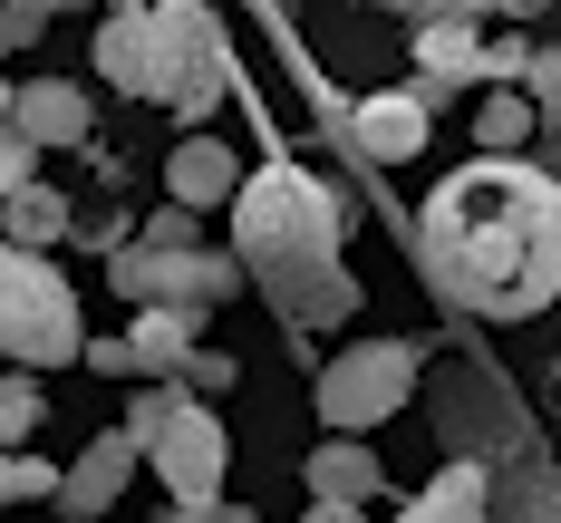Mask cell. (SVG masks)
<instances>
[{
    "label": "cell",
    "instance_id": "obj_7",
    "mask_svg": "<svg viewBox=\"0 0 561 523\" xmlns=\"http://www.w3.org/2000/svg\"><path fill=\"white\" fill-rule=\"evenodd\" d=\"M98 78L165 107V88H174V20H165V0H156V10H107V20H98Z\"/></svg>",
    "mask_w": 561,
    "mask_h": 523
},
{
    "label": "cell",
    "instance_id": "obj_29",
    "mask_svg": "<svg viewBox=\"0 0 561 523\" xmlns=\"http://www.w3.org/2000/svg\"><path fill=\"white\" fill-rule=\"evenodd\" d=\"M10 98H20V88H10V78H0V126H10Z\"/></svg>",
    "mask_w": 561,
    "mask_h": 523
},
{
    "label": "cell",
    "instance_id": "obj_9",
    "mask_svg": "<svg viewBox=\"0 0 561 523\" xmlns=\"http://www.w3.org/2000/svg\"><path fill=\"white\" fill-rule=\"evenodd\" d=\"M136 436L126 427H107V436H88V456L58 475V523H107L116 504H126V475H136Z\"/></svg>",
    "mask_w": 561,
    "mask_h": 523
},
{
    "label": "cell",
    "instance_id": "obj_20",
    "mask_svg": "<svg viewBox=\"0 0 561 523\" xmlns=\"http://www.w3.org/2000/svg\"><path fill=\"white\" fill-rule=\"evenodd\" d=\"M0 504H58V465L49 456H0Z\"/></svg>",
    "mask_w": 561,
    "mask_h": 523
},
{
    "label": "cell",
    "instance_id": "obj_27",
    "mask_svg": "<svg viewBox=\"0 0 561 523\" xmlns=\"http://www.w3.org/2000/svg\"><path fill=\"white\" fill-rule=\"evenodd\" d=\"M88 368L98 378H126V340H88Z\"/></svg>",
    "mask_w": 561,
    "mask_h": 523
},
{
    "label": "cell",
    "instance_id": "obj_19",
    "mask_svg": "<svg viewBox=\"0 0 561 523\" xmlns=\"http://www.w3.org/2000/svg\"><path fill=\"white\" fill-rule=\"evenodd\" d=\"M39 417H49V398H39V378H0V456H30V436H39Z\"/></svg>",
    "mask_w": 561,
    "mask_h": 523
},
{
    "label": "cell",
    "instance_id": "obj_15",
    "mask_svg": "<svg viewBox=\"0 0 561 523\" xmlns=\"http://www.w3.org/2000/svg\"><path fill=\"white\" fill-rule=\"evenodd\" d=\"M68 232H78L68 194H49V184L0 194V252H39V262H58V242H68Z\"/></svg>",
    "mask_w": 561,
    "mask_h": 523
},
{
    "label": "cell",
    "instance_id": "obj_26",
    "mask_svg": "<svg viewBox=\"0 0 561 523\" xmlns=\"http://www.w3.org/2000/svg\"><path fill=\"white\" fill-rule=\"evenodd\" d=\"M165 523H252V514H242V504H232V494H224V504H174Z\"/></svg>",
    "mask_w": 561,
    "mask_h": 523
},
{
    "label": "cell",
    "instance_id": "obj_16",
    "mask_svg": "<svg viewBox=\"0 0 561 523\" xmlns=\"http://www.w3.org/2000/svg\"><path fill=\"white\" fill-rule=\"evenodd\" d=\"M194 349H204L194 320H174V310H136V320H126V378H146V388H156V378H184Z\"/></svg>",
    "mask_w": 561,
    "mask_h": 523
},
{
    "label": "cell",
    "instance_id": "obj_24",
    "mask_svg": "<svg viewBox=\"0 0 561 523\" xmlns=\"http://www.w3.org/2000/svg\"><path fill=\"white\" fill-rule=\"evenodd\" d=\"M30 39H49V0H10L0 10V49H30Z\"/></svg>",
    "mask_w": 561,
    "mask_h": 523
},
{
    "label": "cell",
    "instance_id": "obj_2",
    "mask_svg": "<svg viewBox=\"0 0 561 523\" xmlns=\"http://www.w3.org/2000/svg\"><path fill=\"white\" fill-rule=\"evenodd\" d=\"M339 224H348V204H339L320 174H300V166L242 174L232 262H242V282L262 291L290 330H339V320L358 310V282H348V262H339Z\"/></svg>",
    "mask_w": 561,
    "mask_h": 523
},
{
    "label": "cell",
    "instance_id": "obj_18",
    "mask_svg": "<svg viewBox=\"0 0 561 523\" xmlns=\"http://www.w3.org/2000/svg\"><path fill=\"white\" fill-rule=\"evenodd\" d=\"M523 136H542L533 98H523V88H494V98L474 107V146H484V156H523Z\"/></svg>",
    "mask_w": 561,
    "mask_h": 523
},
{
    "label": "cell",
    "instance_id": "obj_5",
    "mask_svg": "<svg viewBox=\"0 0 561 523\" xmlns=\"http://www.w3.org/2000/svg\"><path fill=\"white\" fill-rule=\"evenodd\" d=\"M416 368H426L416 340H348L339 359H320V427H330V436L388 427L397 407L416 398Z\"/></svg>",
    "mask_w": 561,
    "mask_h": 523
},
{
    "label": "cell",
    "instance_id": "obj_14",
    "mask_svg": "<svg viewBox=\"0 0 561 523\" xmlns=\"http://www.w3.org/2000/svg\"><path fill=\"white\" fill-rule=\"evenodd\" d=\"M10 126H20L30 146H88V88H68V78H30V88L10 98Z\"/></svg>",
    "mask_w": 561,
    "mask_h": 523
},
{
    "label": "cell",
    "instance_id": "obj_4",
    "mask_svg": "<svg viewBox=\"0 0 561 523\" xmlns=\"http://www.w3.org/2000/svg\"><path fill=\"white\" fill-rule=\"evenodd\" d=\"M0 359L20 378H39L58 359H88V330H78V282L39 262V252H0Z\"/></svg>",
    "mask_w": 561,
    "mask_h": 523
},
{
    "label": "cell",
    "instance_id": "obj_10",
    "mask_svg": "<svg viewBox=\"0 0 561 523\" xmlns=\"http://www.w3.org/2000/svg\"><path fill=\"white\" fill-rule=\"evenodd\" d=\"M339 136H348V156H368V166H407V156H426L436 107H416L407 88H397V98H358V107L339 116Z\"/></svg>",
    "mask_w": 561,
    "mask_h": 523
},
{
    "label": "cell",
    "instance_id": "obj_21",
    "mask_svg": "<svg viewBox=\"0 0 561 523\" xmlns=\"http://www.w3.org/2000/svg\"><path fill=\"white\" fill-rule=\"evenodd\" d=\"M126 242H146V252H194V214H184V204H156Z\"/></svg>",
    "mask_w": 561,
    "mask_h": 523
},
{
    "label": "cell",
    "instance_id": "obj_11",
    "mask_svg": "<svg viewBox=\"0 0 561 523\" xmlns=\"http://www.w3.org/2000/svg\"><path fill=\"white\" fill-rule=\"evenodd\" d=\"M474 68H484V49H474V20H465V10H446V20H416V88H407L416 107H436L455 78H474Z\"/></svg>",
    "mask_w": 561,
    "mask_h": 523
},
{
    "label": "cell",
    "instance_id": "obj_25",
    "mask_svg": "<svg viewBox=\"0 0 561 523\" xmlns=\"http://www.w3.org/2000/svg\"><path fill=\"white\" fill-rule=\"evenodd\" d=\"M504 523H561V475H533L523 494H513V514Z\"/></svg>",
    "mask_w": 561,
    "mask_h": 523
},
{
    "label": "cell",
    "instance_id": "obj_12",
    "mask_svg": "<svg viewBox=\"0 0 561 523\" xmlns=\"http://www.w3.org/2000/svg\"><path fill=\"white\" fill-rule=\"evenodd\" d=\"M165 204H184V214L224 204V214H232V204H242V166H232L214 136H184V146L165 156Z\"/></svg>",
    "mask_w": 561,
    "mask_h": 523
},
{
    "label": "cell",
    "instance_id": "obj_1",
    "mask_svg": "<svg viewBox=\"0 0 561 523\" xmlns=\"http://www.w3.org/2000/svg\"><path fill=\"white\" fill-rule=\"evenodd\" d=\"M426 291L465 320H533L561 300V174L474 156L416 204Z\"/></svg>",
    "mask_w": 561,
    "mask_h": 523
},
{
    "label": "cell",
    "instance_id": "obj_17",
    "mask_svg": "<svg viewBox=\"0 0 561 523\" xmlns=\"http://www.w3.org/2000/svg\"><path fill=\"white\" fill-rule=\"evenodd\" d=\"M397 523H494V475H484L474 456H455V465H446V475H436V485H426V494H416Z\"/></svg>",
    "mask_w": 561,
    "mask_h": 523
},
{
    "label": "cell",
    "instance_id": "obj_28",
    "mask_svg": "<svg viewBox=\"0 0 561 523\" xmlns=\"http://www.w3.org/2000/svg\"><path fill=\"white\" fill-rule=\"evenodd\" d=\"M300 523H358V514H348V504H310Z\"/></svg>",
    "mask_w": 561,
    "mask_h": 523
},
{
    "label": "cell",
    "instance_id": "obj_3",
    "mask_svg": "<svg viewBox=\"0 0 561 523\" xmlns=\"http://www.w3.org/2000/svg\"><path fill=\"white\" fill-rule=\"evenodd\" d=\"M126 436H136V456L165 475L174 504H224L232 436H224V417L194 398V388H174V378L136 388V407H126Z\"/></svg>",
    "mask_w": 561,
    "mask_h": 523
},
{
    "label": "cell",
    "instance_id": "obj_8",
    "mask_svg": "<svg viewBox=\"0 0 561 523\" xmlns=\"http://www.w3.org/2000/svg\"><path fill=\"white\" fill-rule=\"evenodd\" d=\"M165 20H174V88H165V107L184 116V126H204V116L232 98L224 20H214V10H194V0H165Z\"/></svg>",
    "mask_w": 561,
    "mask_h": 523
},
{
    "label": "cell",
    "instance_id": "obj_13",
    "mask_svg": "<svg viewBox=\"0 0 561 523\" xmlns=\"http://www.w3.org/2000/svg\"><path fill=\"white\" fill-rule=\"evenodd\" d=\"M388 494V465L378 446H358V436H330V446H310V504H378Z\"/></svg>",
    "mask_w": 561,
    "mask_h": 523
},
{
    "label": "cell",
    "instance_id": "obj_23",
    "mask_svg": "<svg viewBox=\"0 0 561 523\" xmlns=\"http://www.w3.org/2000/svg\"><path fill=\"white\" fill-rule=\"evenodd\" d=\"M20 184H39V146L20 126H0V194H20Z\"/></svg>",
    "mask_w": 561,
    "mask_h": 523
},
{
    "label": "cell",
    "instance_id": "obj_22",
    "mask_svg": "<svg viewBox=\"0 0 561 523\" xmlns=\"http://www.w3.org/2000/svg\"><path fill=\"white\" fill-rule=\"evenodd\" d=\"M232 378H242V359H232V349H194V359H184V378H174V388H194V398H224Z\"/></svg>",
    "mask_w": 561,
    "mask_h": 523
},
{
    "label": "cell",
    "instance_id": "obj_6",
    "mask_svg": "<svg viewBox=\"0 0 561 523\" xmlns=\"http://www.w3.org/2000/svg\"><path fill=\"white\" fill-rule=\"evenodd\" d=\"M116 300H126V310H174V320H194V330H204V310H224V300H242V262H232V252H204V242H194V252H146V242H126V252H116Z\"/></svg>",
    "mask_w": 561,
    "mask_h": 523
}]
</instances>
